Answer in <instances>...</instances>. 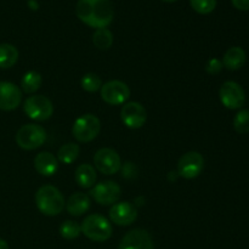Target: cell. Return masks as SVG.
Returning a JSON list of instances; mask_svg holds the SVG:
<instances>
[{"label":"cell","mask_w":249,"mask_h":249,"mask_svg":"<svg viewBox=\"0 0 249 249\" xmlns=\"http://www.w3.org/2000/svg\"><path fill=\"white\" fill-rule=\"evenodd\" d=\"M77 17L91 28H107L114 18L113 5L109 0H79L75 5Z\"/></svg>","instance_id":"6da1fadb"},{"label":"cell","mask_w":249,"mask_h":249,"mask_svg":"<svg viewBox=\"0 0 249 249\" xmlns=\"http://www.w3.org/2000/svg\"><path fill=\"white\" fill-rule=\"evenodd\" d=\"M223 67H224L223 62H221L219 58H211V60L207 62L206 71H207V73H209V74L215 75V74H219V73L221 72Z\"/></svg>","instance_id":"83f0119b"},{"label":"cell","mask_w":249,"mask_h":249,"mask_svg":"<svg viewBox=\"0 0 249 249\" xmlns=\"http://www.w3.org/2000/svg\"><path fill=\"white\" fill-rule=\"evenodd\" d=\"M96 170L91 164H80L79 167L75 169L74 179L77 184L83 189H91L95 186L96 182Z\"/></svg>","instance_id":"d6986e66"},{"label":"cell","mask_w":249,"mask_h":249,"mask_svg":"<svg viewBox=\"0 0 249 249\" xmlns=\"http://www.w3.org/2000/svg\"><path fill=\"white\" fill-rule=\"evenodd\" d=\"M130 97V89L121 80H111L101 87V99L112 106L123 105Z\"/></svg>","instance_id":"9c48e42d"},{"label":"cell","mask_w":249,"mask_h":249,"mask_svg":"<svg viewBox=\"0 0 249 249\" xmlns=\"http://www.w3.org/2000/svg\"><path fill=\"white\" fill-rule=\"evenodd\" d=\"M46 141L45 129L38 124H24L16 134V142L23 150H36Z\"/></svg>","instance_id":"277c9868"},{"label":"cell","mask_w":249,"mask_h":249,"mask_svg":"<svg viewBox=\"0 0 249 249\" xmlns=\"http://www.w3.org/2000/svg\"><path fill=\"white\" fill-rule=\"evenodd\" d=\"M233 128L238 134L249 133V111L241 109L233 118Z\"/></svg>","instance_id":"484cf974"},{"label":"cell","mask_w":249,"mask_h":249,"mask_svg":"<svg viewBox=\"0 0 249 249\" xmlns=\"http://www.w3.org/2000/svg\"><path fill=\"white\" fill-rule=\"evenodd\" d=\"M121 187L117 182L106 180L95 185L90 194L92 198L101 206H111L118 202V199L121 198Z\"/></svg>","instance_id":"8fae6325"},{"label":"cell","mask_w":249,"mask_h":249,"mask_svg":"<svg viewBox=\"0 0 249 249\" xmlns=\"http://www.w3.org/2000/svg\"><path fill=\"white\" fill-rule=\"evenodd\" d=\"M190 5L198 14L208 15L216 7V0H190Z\"/></svg>","instance_id":"4316f807"},{"label":"cell","mask_w":249,"mask_h":249,"mask_svg":"<svg viewBox=\"0 0 249 249\" xmlns=\"http://www.w3.org/2000/svg\"><path fill=\"white\" fill-rule=\"evenodd\" d=\"M246 61H247L246 51L240 46H232L224 55L223 66L230 71H237L245 66Z\"/></svg>","instance_id":"ac0fdd59"},{"label":"cell","mask_w":249,"mask_h":249,"mask_svg":"<svg viewBox=\"0 0 249 249\" xmlns=\"http://www.w3.org/2000/svg\"><path fill=\"white\" fill-rule=\"evenodd\" d=\"M121 118L124 125L130 129H139L146 123L147 113L140 102H128L122 107Z\"/></svg>","instance_id":"7c38bea8"},{"label":"cell","mask_w":249,"mask_h":249,"mask_svg":"<svg viewBox=\"0 0 249 249\" xmlns=\"http://www.w3.org/2000/svg\"><path fill=\"white\" fill-rule=\"evenodd\" d=\"M95 168L105 175H113L119 172L122 165L121 157L112 148H101L94 156Z\"/></svg>","instance_id":"30bf717a"},{"label":"cell","mask_w":249,"mask_h":249,"mask_svg":"<svg viewBox=\"0 0 249 249\" xmlns=\"http://www.w3.org/2000/svg\"><path fill=\"white\" fill-rule=\"evenodd\" d=\"M101 130L100 119L95 114L87 113L75 119L72 128V134L79 142H90L99 135Z\"/></svg>","instance_id":"5b68a950"},{"label":"cell","mask_w":249,"mask_h":249,"mask_svg":"<svg viewBox=\"0 0 249 249\" xmlns=\"http://www.w3.org/2000/svg\"><path fill=\"white\" fill-rule=\"evenodd\" d=\"M36 204L40 213L48 216L58 215L66 207L65 197L60 190L51 185L41 186L36 194Z\"/></svg>","instance_id":"7a4b0ae2"},{"label":"cell","mask_w":249,"mask_h":249,"mask_svg":"<svg viewBox=\"0 0 249 249\" xmlns=\"http://www.w3.org/2000/svg\"><path fill=\"white\" fill-rule=\"evenodd\" d=\"M80 229H82V233H84L85 237L94 241V242H105L111 237L112 232H113V228H112V224L109 223L108 219L100 215V214L88 215L83 220Z\"/></svg>","instance_id":"3957f363"},{"label":"cell","mask_w":249,"mask_h":249,"mask_svg":"<svg viewBox=\"0 0 249 249\" xmlns=\"http://www.w3.org/2000/svg\"><path fill=\"white\" fill-rule=\"evenodd\" d=\"M163 1H165V2H175V1H178V0H163Z\"/></svg>","instance_id":"4dcf8cb0"},{"label":"cell","mask_w":249,"mask_h":249,"mask_svg":"<svg viewBox=\"0 0 249 249\" xmlns=\"http://www.w3.org/2000/svg\"><path fill=\"white\" fill-rule=\"evenodd\" d=\"M23 111L33 121L43 122L53 116V105L46 96L34 95V96H29L24 101Z\"/></svg>","instance_id":"8992f818"},{"label":"cell","mask_w":249,"mask_h":249,"mask_svg":"<svg viewBox=\"0 0 249 249\" xmlns=\"http://www.w3.org/2000/svg\"><path fill=\"white\" fill-rule=\"evenodd\" d=\"M82 88L88 92H95L99 89H101L102 87V80L95 73H87L84 77L82 78Z\"/></svg>","instance_id":"d4e9b609"},{"label":"cell","mask_w":249,"mask_h":249,"mask_svg":"<svg viewBox=\"0 0 249 249\" xmlns=\"http://www.w3.org/2000/svg\"><path fill=\"white\" fill-rule=\"evenodd\" d=\"M41 83H43V78H41L40 73L36 72V71H29L22 78L21 87L24 92L33 94L41 87Z\"/></svg>","instance_id":"44dd1931"},{"label":"cell","mask_w":249,"mask_h":249,"mask_svg":"<svg viewBox=\"0 0 249 249\" xmlns=\"http://www.w3.org/2000/svg\"><path fill=\"white\" fill-rule=\"evenodd\" d=\"M18 60V50L11 44H0V68H11Z\"/></svg>","instance_id":"ffe728a7"},{"label":"cell","mask_w":249,"mask_h":249,"mask_svg":"<svg viewBox=\"0 0 249 249\" xmlns=\"http://www.w3.org/2000/svg\"><path fill=\"white\" fill-rule=\"evenodd\" d=\"M80 152L79 146L75 143L70 142L66 145L61 146L60 150L57 152V160L63 164H72L75 160L78 158Z\"/></svg>","instance_id":"7402d4cb"},{"label":"cell","mask_w":249,"mask_h":249,"mask_svg":"<svg viewBox=\"0 0 249 249\" xmlns=\"http://www.w3.org/2000/svg\"><path fill=\"white\" fill-rule=\"evenodd\" d=\"M60 233L65 240H74L79 237L82 233V229L78 223L73 220H66L61 224Z\"/></svg>","instance_id":"cb8c5ba5"},{"label":"cell","mask_w":249,"mask_h":249,"mask_svg":"<svg viewBox=\"0 0 249 249\" xmlns=\"http://www.w3.org/2000/svg\"><path fill=\"white\" fill-rule=\"evenodd\" d=\"M34 168L43 177H53L58 169V160L51 152H40L34 158Z\"/></svg>","instance_id":"2e32d148"},{"label":"cell","mask_w":249,"mask_h":249,"mask_svg":"<svg viewBox=\"0 0 249 249\" xmlns=\"http://www.w3.org/2000/svg\"><path fill=\"white\" fill-rule=\"evenodd\" d=\"M138 218V211L130 202H117L109 209V219L119 226L131 225Z\"/></svg>","instance_id":"4fadbf2b"},{"label":"cell","mask_w":249,"mask_h":249,"mask_svg":"<svg viewBox=\"0 0 249 249\" xmlns=\"http://www.w3.org/2000/svg\"><path fill=\"white\" fill-rule=\"evenodd\" d=\"M92 43L100 50H107L113 44V34L107 28L96 29L92 36Z\"/></svg>","instance_id":"603a6c76"},{"label":"cell","mask_w":249,"mask_h":249,"mask_svg":"<svg viewBox=\"0 0 249 249\" xmlns=\"http://www.w3.org/2000/svg\"><path fill=\"white\" fill-rule=\"evenodd\" d=\"M90 208V198L88 195L83 192H75L71 195L70 198L67 199L66 203V209L71 215L80 216L84 213H87Z\"/></svg>","instance_id":"e0dca14e"},{"label":"cell","mask_w":249,"mask_h":249,"mask_svg":"<svg viewBox=\"0 0 249 249\" xmlns=\"http://www.w3.org/2000/svg\"><path fill=\"white\" fill-rule=\"evenodd\" d=\"M232 5L241 11H249V0H231Z\"/></svg>","instance_id":"f1b7e54d"},{"label":"cell","mask_w":249,"mask_h":249,"mask_svg":"<svg viewBox=\"0 0 249 249\" xmlns=\"http://www.w3.org/2000/svg\"><path fill=\"white\" fill-rule=\"evenodd\" d=\"M118 249H155V247L147 231L143 229H134L122 238Z\"/></svg>","instance_id":"5bb4252c"},{"label":"cell","mask_w":249,"mask_h":249,"mask_svg":"<svg viewBox=\"0 0 249 249\" xmlns=\"http://www.w3.org/2000/svg\"><path fill=\"white\" fill-rule=\"evenodd\" d=\"M0 249H9V245L5 240L0 238Z\"/></svg>","instance_id":"f546056e"},{"label":"cell","mask_w":249,"mask_h":249,"mask_svg":"<svg viewBox=\"0 0 249 249\" xmlns=\"http://www.w3.org/2000/svg\"><path fill=\"white\" fill-rule=\"evenodd\" d=\"M219 96L220 101L226 108L229 109H238L245 105L246 94L243 88L238 83L229 80L221 85L219 90Z\"/></svg>","instance_id":"ba28073f"},{"label":"cell","mask_w":249,"mask_h":249,"mask_svg":"<svg viewBox=\"0 0 249 249\" xmlns=\"http://www.w3.org/2000/svg\"><path fill=\"white\" fill-rule=\"evenodd\" d=\"M22 91L17 85L10 82H0V109L12 111L19 106Z\"/></svg>","instance_id":"9a60e30c"},{"label":"cell","mask_w":249,"mask_h":249,"mask_svg":"<svg viewBox=\"0 0 249 249\" xmlns=\"http://www.w3.org/2000/svg\"><path fill=\"white\" fill-rule=\"evenodd\" d=\"M204 168L203 156L196 151H190L180 157L178 162V174L185 179H195Z\"/></svg>","instance_id":"52a82bcc"}]
</instances>
